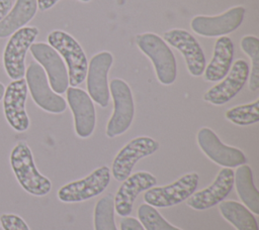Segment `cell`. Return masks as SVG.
<instances>
[{
    "label": "cell",
    "mask_w": 259,
    "mask_h": 230,
    "mask_svg": "<svg viewBox=\"0 0 259 230\" xmlns=\"http://www.w3.org/2000/svg\"><path fill=\"white\" fill-rule=\"evenodd\" d=\"M12 7V0H0V21L6 16Z\"/></svg>",
    "instance_id": "31"
},
{
    "label": "cell",
    "mask_w": 259,
    "mask_h": 230,
    "mask_svg": "<svg viewBox=\"0 0 259 230\" xmlns=\"http://www.w3.org/2000/svg\"><path fill=\"white\" fill-rule=\"evenodd\" d=\"M67 102L74 117L77 136L87 138L92 135L96 125V112L92 99L83 89L68 87Z\"/></svg>",
    "instance_id": "17"
},
{
    "label": "cell",
    "mask_w": 259,
    "mask_h": 230,
    "mask_svg": "<svg viewBox=\"0 0 259 230\" xmlns=\"http://www.w3.org/2000/svg\"><path fill=\"white\" fill-rule=\"evenodd\" d=\"M199 182L197 172H188L170 185L152 187L144 195L146 204L154 208L173 207L187 200L196 190Z\"/></svg>",
    "instance_id": "7"
},
{
    "label": "cell",
    "mask_w": 259,
    "mask_h": 230,
    "mask_svg": "<svg viewBox=\"0 0 259 230\" xmlns=\"http://www.w3.org/2000/svg\"><path fill=\"white\" fill-rule=\"evenodd\" d=\"M221 215L237 230H258V223L251 211L243 204L224 200L219 204Z\"/></svg>",
    "instance_id": "23"
},
{
    "label": "cell",
    "mask_w": 259,
    "mask_h": 230,
    "mask_svg": "<svg viewBox=\"0 0 259 230\" xmlns=\"http://www.w3.org/2000/svg\"><path fill=\"white\" fill-rule=\"evenodd\" d=\"M196 140L200 150L219 165L232 168L247 162V157L241 149L224 144L217 133L208 127H201L198 130Z\"/></svg>",
    "instance_id": "11"
},
{
    "label": "cell",
    "mask_w": 259,
    "mask_h": 230,
    "mask_svg": "<svg viewBox=\"0 0 259 230\" xmlns=\"http://www.w3.org/2000/svg\"><path fill=\"white\" fill-rule=\"evenodd\" d=\"M38 35L35 26H24L10 35L3 50V68L6 75L13 81L25 75V56L30 45Z\"/></svg>",
    "instance_id": "5"
},
{
    "label": "cell",
    "mask_w": 259,
    "mask_h": 230,
    "mask_svg": "<svg viewBox=\"0 0 259 230\" xmlns=\"http://www.w3.org/2000/svg\"><path fill=\"white\" fill-rule=\"evenodd\" d=\"M138 218L146 230H181L171 225L156 208L148 204L139 207Z\"/></svg>",
    "instance_id": "27"
},
{
    "label": "cell",
    "mask_w": 259,
    "mask_h": 230,
    "mask_svg": "<svg viewBox=\"0 0 259 230\" xmlns=\"http://www.w3.org/2000/svg\"><path fill=\"white\" fill-rule=\"evenodd\" d=\"M234 185L243 204L254 214H259V192L253 182V172L249 165H239L234 172Z\"/></svg>",
    "instance_id": "22"
},
{
    "label": "cell",
    "mask_w": 259,
    "mask_h": 230,
    "mask_svg": "<svg viewBox=\"0 0 259 230\" xmlns=\"http://www.w3.org/2000/svg\"><path fill=\"white\" fill-rule=\"evenodd\" d=\"M36 0H15L9 12L0 21V38H6L24 27L36 14Z\"/></svg>",
    "instance_id": "21"
},
{
    "label": "cell",
    "mask_w": 259,
    "mask_h": 230,
    "mask_svg": "<svg viewBox=\"0 0 259 230\" xmlns=\"http://www.w3.org/2000/svg\"><path fill=\"white\" fill-rule=\"evenodd\" d=\"M108 87L114 108L107 122L105 133L107 137L113 138L123 134L131 127L135 116V103L132 90L123 80L113 79Z\"/></svg>",
    "instance_id": "4"
},
{
    "label": "cell",
    "mask_w": 259,
    "mask_h": 230,
    "mask_svg": "<svg viewBox=\"0 0 259 230\" xmlns=\"http://www.w3.org/2000/svg\"><path fill=\"white\" fill-rule=\"evenodd\" d=\"M120 230H145L144 226L141 224V222L136 219L135 217H124L121 219L120 223Z\"/></svg>",
    "instance_id": "29"
},
{
    "label": "cell",
    "mask_w": 259,
    "mask_h": 230,
    "mask_svg": "<svg viewBox=\"0 0 259 230\" xmlns=\"http://www.w3.org/2000/svg\"><path fill=\"white\" fill-rule=\"evenodd\" d=\"M29 50L35 62L46 72L52 90L59 95L65 93L69 87V76L62 56L46 42H33Z\"/></svg>",
    "instance_id": "10"
},
{
    "label": "cell",
    "mask_w": 259,
    "mask_h": 230,
    "mask_svg": "<svg viewBox=\"0 0 259 230\" xmlns=\"http://www.w3.org/2000/svg\"><path fill=\"white\" fill-rule=\"evenodd\" d=\"M24 76L31 98L40 109L53 114H60L66 110L65 99L52 90L46 72L36 62L28 65Z\"/></svg>",
    "instance_id": "6"
},
{
    "label": "cell",
    "mask_w": 259,
    "mask_h": 230,
    "mask_svg": "<svg viewBox=\"0 0 259 230\" xmlns=\"http://www.w3.org/2000/svg\"><path fill=\"white\" fill-rule=\"evenodd\" d=\"M94 230H117L114 222V202L111 194L100 198L94 208Z\"/></svg>",
    "instance_id": "24"
},
{
    "label": "cell",
    "mask_w": 259,
    "mask_h": 230,
    "mask_svg": "<svg viewBox=\"0 0 259 230\" xmlns=\"http://www.w3.org/2000/svg\"><path fill=\"white\" fill-rule=\"evenodd\" d=\"M249 73V64L243 59H238L232 65L223 81L219 82L204 93L203 100L215 106L226 104L243 89L248 81Z\"/></svg>",
    "instance_id": "16"
},
{
    "label": "cell",
    "mask_w": 259,
    "mask_h": 230,
    "mask_svg": "<svg viewBox=\"0 0 259 230\" xmlns=\"http://www.w3.org/2000/svg\"><path fill=\"white\" fill-rule=\"evenodd\" d=\"M244 17L245 8L243 6H235L215 16L197 15L191 19L190 27L200 36H226L243 23Z\"/></svg>",
    "instance_id": "12"
},
{
    "label": "cell",
    "mask_w": 259,
    "mask_h": 230,
    "mask_svg": "<svg viewBox=\"0 0 259 230\" xmlns=\"http://www.w3.org/2000/svg\"><path fill=\"white\" fill-rule=\"evenodd\" d=\"M163 39L181 52L191 76L200 77L203 74L206 66L205 55L201 45L190 32L181 28H172L164 32Z\"/></svg>",
    "instance_id": "14"
},
{
    "label": "cell",
    "mask_w": 259,
    "mask_h": 230,
    "mask_svg": "<svg viewBox=\"0 0 259 230\" xmlns=\"http://www.w3.org/2000/svg\"><path fill=\"white\" fill-rule=\"evenodd\" d=\"M156 184V177L149 171H137L130 175L122 181L113 197L116 214L120 217L128 216L133 211L134 202L139 194L155 187Z\"/></svg>",
    "instance_id": "19"
},
{
    "label": "cell",
    "mask_w": 259,
    "mask_h": 230,
    "mask_svg": "<svg viewBox=\"0 0 259 230\" xmlns=\"http://www.w3.org/2000/svg\"><path fill=\"white\" fill-rule=\"evenodd\" d=\"M235 46L230 37L220 36L213 46L212 58L203 72V78L207 82H219L229 73L234 60Z\"/></svg>",
    "instance_id": "20"
},
{
    "label": "cell",
    "mask_w": 259,
    "mask_h": 230,
    "mask_svg": "<svg viewBox=\"0 0 259 230\" xmlns=\"http://www.w3.org/2000/svg\"><path fill=\"white\" fill-rule=\"evenodd\" d=\"M0 224L4 230H30L26 222L16 214H2L0 216Z\"/></svg>",
    "instance_id": "28"
},
{
    "label": "cell",
    "mask_w": 259,
    "mask_h": 230,
    "mask_svg": "<svg viewBox=\"0 0 259 230\" xmlns=\"http://www.w3.org/2000/svg\"><path fill=\"white\" fill-rule=\"evenodd\" d=\"M37 1V8L40 11H47L51 9L59 0H36ZM82 2H89L91 0H79Z\"/></svg>",
    "instance_id": "30"
},
{
    "label": "cell",
    "mask_w": 259,
    "mask_h": 230,
    "mask_svg": "<svg viewBox=\"0 0 259 230\" xmlns=\"http://www.w3.org/2000/svg\"><path fill=\"white\" fill-rule=\"evenodd\" d=\"M110 168L101 165L87 177L70 182L58 191V198L64 203H78L92 199L105 191L110 183Z\"/></svg>",
    "instance_id": "8"
},
{
    "label": "cell",
    "mask_w": 259,
    "mask_h": 230,
    "mask_svg": "<svg viewBox=\"0 0 259 230\" xmlns=\"http://www.w3.org/2000/svg\"><path fill=\"white\" fill-rule=\"evenodd\" d=\"M0 230H1V226H0Z\"/></svg>",
    "instance_id": "33"
},
{
    "label": "cell",
    "mask_w": 259,
    "mask_h": 230,
    "mask_svg": "<svg viewBox=\"0 0 259 230\" xmlns=\"http://www.w3.org/2000/svg\"><path fill=\"white\" fill-rule=\"evenodd\" d=\"M159 146V142L149 136H139L128 141L113 158L111 167L113 178L118 182L124 181L132 174L135 164L140 159L155 153Z\"/></svg>",
    "instance_id": "9"
},
{
    "label": "cell",
    "mask_w": 259,
    "mask_h": 230,
    "mask_svg": "<svg viewBox=\"0 0 259 230\" xmlns=\"http://www.w3.org/2000/svg\"><path fill=\"white\" fill-rule=\"evenodd\" d=\"M226 118L239 126H249L259 122V99L252 103L238 105L228 109Z\"/></svg>",
    "instance_id": "26"
},
{
    "label": "cell",
    "mask_w": 259,
    "mask_h": 230,
    "mask_svg": "<svg viewBox=\"0 0 259 230\" xmlns=\"http://www.w3.org/2000/svg\"><path fill=\"white\" fill-rule=\"evenodd\" d=\"M9 160L18 184L25 192L35 197H44L51 192L52 182L37 170L26 142L19 141L13 146Z\"/></svg>",
    "instance_id": "1"
},
{
    "label": "cell",
    "mask_w": 259,
    "mask_h": 230,
    "mask_svg": "<svg viewBox=\"0 0 259 230\" xmlns=\"http://www.w3.org/2000/svg\"><path fill=\"white\" fill-rule=\"evenodd\" d=\"M234 187V170L230 167L220 169L214 181L205 189L194 192L186 204L190 208L202 211L217 206L224 201Z\"/></svg>",
    "instance_id": "18"
},
{
    "label": "cell",
    "mask_w": 259,
    "mask_h": 230,
    "mask_svg": "<svg viewBox=\"0 0 259 230\" xmlns=\"http://www.w3.org/2000/svg\"><path fill=\"white\" fill-rule=\"evenodd\" d=\"M4 91H5V87H4V85L0 82V101H2V99H3Z\"/></svg>",
    "instance_id": "32"
},
{
    "label": "cell",
    "mask_w": 259,
    "mask_h": 230,
    "mask_svg": "<svg viewBox=\"0 0 259 230\" xmlns=\"http://www.w3.org/2000/svg\"><path fill=\"white\" fill-rule=\"evenodd\" d=\"M242 50L249 56L252 62L251 73H249L250 91L256 92L259 89V39L254 35H245L240 42Z\"/></svg>",
    "instance_id": "25"
},
{
    "label": "cell",
    "mask_w": 259,
    "mask_h": 230,
    "mask_svg": "<svg viewBox=\"0 0 259 230\" xmlns=\"http://www.w3.org/2000/svg\"><path fill=\"white\" fill-rule=\"evenodd\" d=\"M27 85L25 79L13 80L5 87L3 95V113L7 123L17 132H24L29 128L30 121L25 110L27 99Z\"/></svg>",
    "instance_id": "13"
},
{
    "label": "cell",
    "mask_w": 259,
    "mask_h": 230,
    "mask_svg": "<svg viewBox=\"0 0 259 230\" xmlns=\"http://www.w3.org/2000/svg\"><path fill=\"white\" fill-rule=\"evenodd\" d=\"M47 39L48 43L65 60L69 85L71 87L81 85L86 79L88 60L80 43L71 34L60 29L52 30Z\"/></svg>",
    "instance_id": "3"
},
{
    "label": "cell",
    "mask_w": 259,
    "mask_h": 230,
    "mask_svg": "<svg viewBox=\"0 0 259 230\" xmlns=\"http://www.w3.org/2000/svg\"><path fill=\"white\" fill-rule=\"evenodd\" d=\"M113 63V55L103 50L94 54L89 64L86 74L88 95L100 107L105 108L109 103V87L107 76Z\"/></svg>",
    "instance_id": "15"
},
{
    "label": "cell",
    "mask_w": 259,
    "mask_h": 230,
    "mask_svg": "<svg viewBox=\"0 0 259 230\" xmlns=\"http://www.w3.org/2000/svg\"><path fill=\"white\" fill-rule=\"evenodd\" d=\"M136 42L140 50L151 60L158 81L166 86L173 84L177 77V64L168 43L153 32L138 34Z\"/></svg>",
    "instance_id": "2"
}]
</instances>
